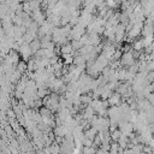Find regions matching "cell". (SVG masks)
Wrapping results in <instances>:
<instances>
[{
	"mask_svg": "<svg viewBox=\"0 0 154 154\" xmlns=\"http://www.w3.org/2000/svg\"><path fill=\"white\" fill-rule=\"evenodd\" d=\"M61 52H63L64 54H66V53L70 54V53H71V46H65V47L61 49Z\"/></svg>",
	"mask_w": 154,
	"mask_h": 154,
	"instance_id": "obj_1",
	"label": "cell"
}]
</instances>
